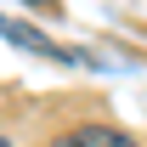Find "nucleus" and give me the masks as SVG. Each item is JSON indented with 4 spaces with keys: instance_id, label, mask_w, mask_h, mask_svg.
Segmentation results:
<instances>
[{
    "instance_id": "2",
    "label": "nucleus",
    "mask_w": 147,
    "mask_h": 147,
    "mask_svg": "<svg viewBox=\"0 0 147 147\" xmlns=\"http://www.w3.org/2000/svg\"><path fill=\"white\" fill-rule=\"evenodd\" d=\"M57 147H136L125 136V130H113V125H79V130H68Z\"/></svg>"
},
{
    "instance_id": "1",
    "label": "nucleus",
    "mask_w": 147,
    "mask_h": 147,
    "mask_svg": "<svg viewBox=\"0 0 147 147\" xmlns=\"http://www.w3.org/2000/svg\"><path fill=\"white\" fill-rule=\"evenodd\" d=\"M0 34L11 40V45H23V51H34V57H51V62H91V51H68V45L45 40L40 28H28V23H17V17H6V11H0Z\"/></svg>"
},
{
    "instance_id": "3",
    "label": "nucleus",
    "mask_w": 147,
    "mask_h": 147,
    "mask_svg": "<svg viewBox=\"0 0 147 147\" xmlns=\"http://www.w3.org/2000/svg\"><path fill=\"white\" fill-rule=\"evenodd\" d=\"M0 147H11V142H6V136H0Z\"/></svg>"
}]
</instances>
